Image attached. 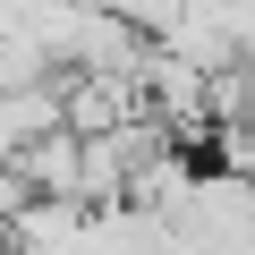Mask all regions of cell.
Segmentation results:
<instances>
[{"instance_id":"1","label":"cell","mask_w":255,"mask_h":255,"mask_svg":"<svg viewBox=\"0 0 255 255\" xmlns=\"http://www.w3.org/2000/svg\"><path fill=\"white\" fill-rule=\"evenodd\" d=\"M102 9H111V17H128L136 34H162V26L179 17V0H102Z\"/></svg>"},{"instance_id":"2","label":"cell","mask_w":255,"mask_h":255,"mask_svg":"<svg viewBox=\"0 0 255 255\" xmlns=\"http://www.w3.org/2000/svg\"><path fill=\"white\" fill-rule=\"evenodd\" d=\"M0 238H9V221H0Z\"/></svg>"}]
</instances>
